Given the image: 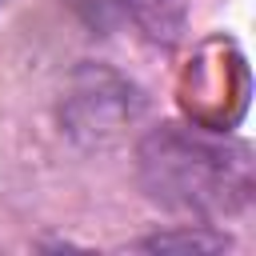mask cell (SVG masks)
Here are the masks:
<instances>
[{
	"label": "cell",
	"mask_w": 256,
	"mask_h": 256,
	"mask_svg": "<svg viewBox=\"0 0 256 256\" xmlns=\"http://www.w3.org/2000/svg\"><path fill=\"white\" fill-rule=\"evenodd\" d=\"M0 4H4V0H0Z\"/></svg>",
	"instance_id": "3"
},
{
	"label": "cell",
	"mask_w": 256,
	"mask_h": 256,
	"mask_svg": "<svg viewBox=\"0 0 256 256\" xmlns=\"http://www.w3.org/2000/svg\"><path fill=\"white\" fill-rule=\"evenodd\" d=\"M136 172L148 200L180 216L224 220L252 204V152L204 128H152L136 148Z\"/></svg>",
	"instance_id": "1"
},
{
	"label": "cell",
	"mask_w": 256,
	"mask_h": 256,
	"mask_svg": "<svg viewBox=\"0 0 256 256\" xmlns=\"http://www.w3.org/2000/svg\"><path fill=\"white\" fill-rule=\"evenodd\" d=\"M136 248H144V252H172V248H184V252H216V248H228V236L224 232H208V224H188L180 232L144 236Z\"/></svg>",
	"instance_id": "2"
}]
</instances>
